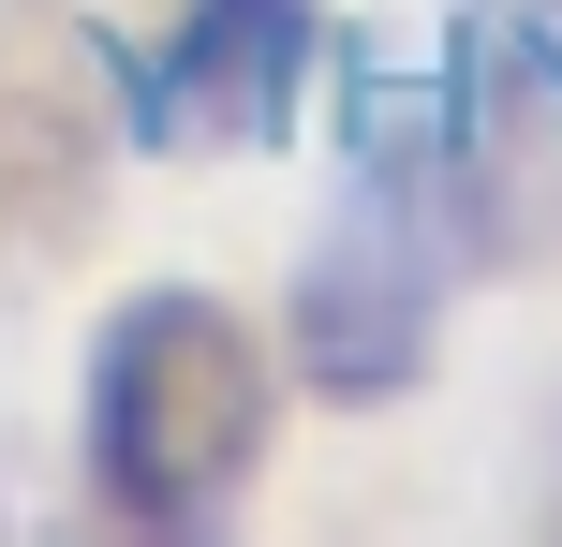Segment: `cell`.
Instances as JSON below:
<instances>
[{"label":"cell","mask_w":562,"mask_h":547,"mask_svg":"<svg viewBox=\"0 0 562 547\" xmlns=\"http://www.w3.org/2000/svg\"><path fill=\"white\" fill-rule=\"evenodd\" d=\"M445 148H429L415 89H370L356 104V163H340L326 223L296 252V371L311 400L340 414H385L429 385V341H445Z\"/></svg>","instance_id":"2"},{"label":"cell","mask_w":562,"mask_h":547,"mask_svg":"<svg viewBox=\"0 0 562 547\" xmlns=\"http://www.w3.org/2000/svg\"><path fill=\"white\" fill-rule=\"evenodd\" d=\"M267 430H281L267 341L207 282H148V296L104 311L89 400H75V459H89V503L119 533H223L237 489L267 474Z\"/></svg>","instance_id":"1"},{"label":"cell","mask_w":562,"mask_h":547,"mask_svg":"<svg viewBox=\"0 0 562 547\" xmlns=\"http://www.w3.org/2000/svg\"><path fill=\"white\" fill-rule=\"evenodd\" d=\"M429 148H445V223H459L474 266H548L562 252V0L474 15Z\"/></svg>","instance_id":"3"},{"label":"cell","mask_w":562,"mask_h":547,"mask_svg":"<svg viewBox=\"0 0 562 547\" xmlns=\"http://www.w3.org/2000/svg\"><path fill=\"white\" fill-rule=\"evenodd\" d=\"M311 89V0H193L178 45L134 75V134L148 148H281Z\"/></svg>","instance_id":"4"}]
</instances>
